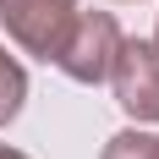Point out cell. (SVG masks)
<instances>
[{
    "label": "cell",
    "instance_id": "cell-1",
    "mask_svg": "<svg viewBox=\"0 0 159 159\" xmlns=\"http://www.w3.org/2000/svg\"><path fill=\"white\" fill-rule=\"evenodd\" d=\"M115 49H121L115 16L110 11H77L71 28H66V39H61V49H55V66H61L71 82H104Z\"/></svg>",
    "mask_w": 159,
    "mask_h": 159
},
{
    "label": "cell",
    "instance_id": "cell-4",
    "mask_svg": "<svg viewBox=\"0 0 159 159\" xmlns=\"http://www.w3.org/2000/svg\"><path fill=\"white\" fill-rule=\"evenodd\" d=\"M22 99H28V71L16 66V55H6L0 44V126H11L22 115Z\"/></svg>",
    "mask_w": 159,
    "mask_h": 159
},
{
    "label": "cell",
    "instance_id": "cell-2",
    "mask_svg": "<svg viewBox=\"0 0 159 159\" xmlns=\"http://www.w3.org/2000/svg\"><path fill=\"white\" fill-rule=\"evenodd\" d=\"M110 88L115 104L132 121H159V49L154 39H121L110 61Z\"/></svg>",
    "mask_w": 159,
    "mask_h": 159
},
{
    "label": "cell",
    "instance_id": "cell-5",
    "mask_svg": "<svg viewBox=\"0 0 159 159\" xmlns=\"http://www.w3.org/2000/svg\"><path fill=\"white\" fill-rule=\"evenodd\" d=\"M99 159H159V137L126 126V132H115L110 143H104V154H99Z\"/></svg>",
    "mask_w": 159,
    "mask_h": 159
},
{
    "label": "cell",
    "instance_id": "cell-7",
    "mask_svg": "<svg viewBox=\"0 0 159 159\" xmlns=\"http://www.w3.org/2000/svg\"><path fill=\"white\" fill-rule=\"evenodd\" d=\"M154 49H159V28H154Z\"/></svg>",
    "mask_w": 159,
    "mask_h": 159
},
{
    "label": "cell",
    "instance_id": "cell-6",
    "mask_svg": "<svg viewBox=\"0 0 159 159\" xmlns=\"http://www.w3.org/2000/svg\"><path fill=\"white\" fill-rule=\"evenodd\" d=\"M0 159H28V154H22V148H6V143H0Z\"/></svg>",
    "mask_w": 159,
    "mask_h": 159
},
{
    "label": "cell",
    "instance_id": "cell-3",
    "mask_svg": "<svg viewBox=\"0 0 159 159\" xmlns=\"http://www.w3.org/2000/svg\"><path fill=\"white\" fill-rule=\"evenodd\" d=\"M71 16H77V0H0L6 39H11L16 49L39 55V61H55Z\"/></svg>",
    "mask_w": 159,
    "mask_h": 159
}]
</instances>
